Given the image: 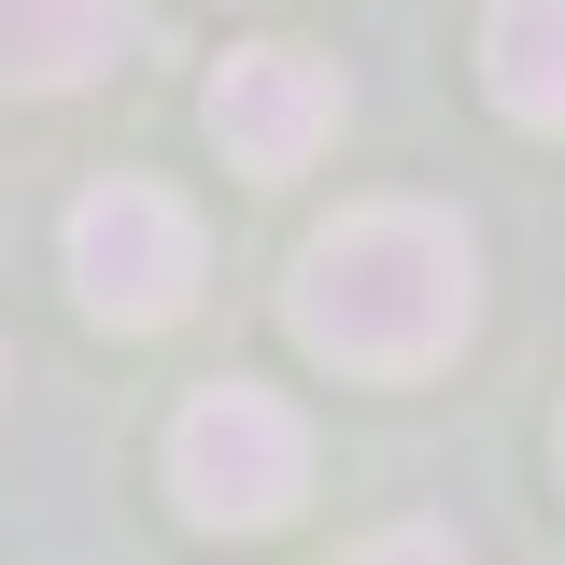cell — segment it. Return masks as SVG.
<instances>
[{
  "label": "cell",
  "mask_w": 565,
  "mask_h": 565,
  "mask_svg": "<svg viewBox=\"0 0 565 565\" xmlns=\"http://www.w3.org/2000/svg\"><path fill=\"white\" fill-rule=\"evenodd\" d=\"M282 311H297V340L326 353V367H353V382H424V367H452V340L481 326V255H467L452 212L367 199V212H340V226L297 255Z\"/></svg>",
  "instance_id": "6da1fadb"
},
{
  "label": "cell",
  "mask_w": 565,
  "mask_h": 565,
  "mask_svg": "<svg viewBox=\"0 0 565 565\" xmlns=\"http://www.w3.org/2000/svg\"><path fill=\"white\" fill-rule=\"evenodd\" d=\"M297 494H311V424L282 411L269 382H212V396H184V424H170V509H184V523L255 537V523H282Z\"/></svg>",
  "instance_id": "7a4b0ae2"
},
{
  "label": "cell",
  "mask_w": 565,
  "mask_h": 565,
  "mask_svg": "<svg viewBox=\"0 0 565 565\" xmlns=\"http://www.w3.org/2000/svg\"><path fill=\"white\" fill-rule=\"evenodd\" d=\"M71 297L99 326H170L199 297V212L170 184H85L71 199Z\"/></svg>",
  "instance_id": "3957f363"
},
{
  "label": "cell",
  "mask_w": 565,
  "mask_h": 565,
  "mask_svg": "<svg viewBox=\"0 0 565 565\" xmlns=\"http://www.w3.org/2000/svg\"><path fill=\"white\" fill-rule=\"evenodd\" d=\"M212 141H226V170H311L340 141V71L311 43H241L212 71Z\"/></svg>",
  "instance_id": "277c9868"
},
{
  "label": "cell",
  "mask_w": 565,
  "mask_h": 565,
  "mask_svg": "<svg viewBox=\"0 0 565 565\" xmlns=\"http://www.w3.org/2000/svg\"><path fill=\"white\" fill-rule=\"evenodd\" d=\"M128 0H0V99H57L128 57Z\"/></svg>",
  "instance_id": "5b68a950"
},
{
  "label": "cell",
  "mask_w": 565,
  "mask_h": 565,
  "mask_svg": "<svg viewBox=\"0 0 565 565\" xmlns=\"http://www.w3.org/2000/svg\"><path fill=\"white\" fill-rule=\"evenodd\" d=\"M481 85L509 128H565V0H494L481 14Z\"/></svg>",
  "instance_id": "8992f818"
},
{
  "label": "cell",
  "mask_w": 565,
  "mask_h": 565,
  "mask_svg": "<svg viewBox=\"0 0 565 565\" xmlns=\"http://www.w3.org/2000/svg\"><path fill=\"white\" fill-rule=\"evenodd\" d=\"M353 565H467V552H452V537H424V523H411V537H367Z\"/></svg>",
  "instance_id": "52a82bcc"
}]
</instances>
